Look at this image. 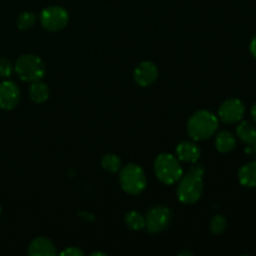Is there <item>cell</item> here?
<instances>
[{
  "label": "cell",
  "instance_id": "cell-1",
  "mask_svg": "<svg viewBox=\"0 0 256 256\" xmlns=\"http://www.w3.org/2000/svg\"><path fill=\"white\" fill-rule=\"evenodd\" d=\"M204 166L199 162H192L189 172L182 174L180 180L178 182L176 195L180 202L185 205H192L199 202L204 192Z\"/></svg>",
  "mask_w": 256,
  "mask_h": 256
},
{
  "label": "cell",
  "instance_id": "cell-2",
  "mask_svg": "<svg viewBox=\"0 0 256 256\" xmlns=\"http://www.w3.org/2000/svg\"><path fill=\"white\" fill-rule=\"evenodd\" d=\"M219 128V119L209 110H199L188 122V134L194 142H202L212 138Z\"/></svg>",
  "mask_w": 256,
  "mask_h": 256
},
{
  "label": "cell",
  "instance_id": "cell-3",
  "mask_svg": "<svg viewBox=\"0 0 256 256\" xmlns=\"http://www.w3.org/2000/svg\"><path fill=\"white\" fill-rule=\"evenodd\" d=\"M154 172L159 182L165 185L176 184L184 174L179 159L172 154L158 155L154 162Z\"/></svg>",
  "mask_w": 256,
  "mask_h": 256
},
{
  "label": "cell",
  "instance_id": "cell-4",
  "mask_svg": "<svg viewBox=\"0 0 256 256\" xmlns=\"http://www.w3.org/2000/svg\"><path fill=\"white\" fill-rule=\"evenodd\" d=\"M14 72L22 82H39L45 76L46 68L42 58L34 54H24L16 60Z\"/></svg>",
  "mask_w": 256,
  "mask_h": 256
},
{
  "label": "cell",
  "instance_id": "cell-5",
  "mask_svg": "<svg viewBox=\"0 0 256 256\" xmlns=\"http://www.w3.org/2000/svg\"><path fill=\"white\" fill-rule=\"evenodd\" d=\"M119 182L120 186L126 194L139 195L146 188V175L138 164H128L120 169Z\"/></svg>",
  "mask_w": 256,
  "mask_h": 256
},
{
  "label": "cell",
  "instance_id": "cell-6",
  "mask_svg": "<svg viewBox=\"0 0 256 256\" xmlns=\"http://www.w3.org/2000/svg\"><path fill=\"white\" fill-rule=\"evenodd\" d=\"M69 22V12L59 5L45 8L40 14V24L48 32H60Z\"/></svg>",
  "mask_w": 256,
  "mask_h": 256
},
{
  "label": "cell",
  "instance_id": "cell-7",
  "mask_svg": "<svg viewBox=\"0 0 256 256\" xmlns=\"http://www.w3.org/2000/svg\"><path fill=\"white\" fill-rule=\"evenodd\" d=\"M172 210L164 205L152 206L145 216V229L149 234H159L164 232L172 222Z\"/></svg>",
  "mask_w": 256,
  "mask_h": 256
},
{
  "label": "cell",
  "instance_id": "cell-8",
  "mask_svg": "<svg viewBox=\"0 0 256 256\" xmlns=\"http://www.w3.org/2000/svg\"><path fill=\"white\" fill-rule=\"evenodd\" d=\"M245 114V105L240 99H228L220 105L219 119L225 124H236L242 122Z\"/></svg>",
  "mask_w": 256,
  "mask_h": 256
},
{
  "label": "cell",
  "instance_id": "cell-9",
  "mask_svg": "<svg viewBox=\"0 0 256 256\" xmlns=\"http://www.w3.org/2000/svg\"><path fill=\"white\" fill-rule=\"evenodd\" d=\"M20 102V89L12 80L0 82V109L12 110Z\"/></svg>",
  "mask_w": 256,
  "mask_h": 256
},
{
  "label": "cell",
  "instance_id": "cell-10",
  "mask_svg": "<svg viewBox=\"0 0 256 256\" xmlns=\"http://www.w3.org/2000/svg\"><path fill=\"white\" fill-rule=\"evenodd\" d=\"M132 76L139 86L148 88L156 82L159 76V70L152 62H142L135 68Z\"/></svg>",
  "mask_w": 256,
  "mask_h": 256
},
{
  "label": "cell",
  "instance_id": "cell-11",
  "mask_svg": "<svg viewBox=\"0 0 256 256\" xmlns=\"http://www.w3.org/2000/svg\"><path fill=\"white\" fill-rule=\"evenodd\" d=\"M175 152H176V158L179 159V162H188V164L196 162L202 154L199 146L194 142H188V140L179 142L176 145Z\"/></svg>",
  "mask_w": 256,
  "mask_h": 256
},
{
  "label": "cell",
  "instance_id": "cell-12",
  "mask_svg": "<svg viewBox=\"0 0 256 256\" xmlns=\"http://www.w3.org/2000/svg\"><path fill=\"white\" fill-rule=\"evenodd\" d=\"M28 254L30 256H54L56 255V248L50 239L39 236L30 242Z\"/></svg>",
  "mask_w": 256,
  "mask_h": 256
},
{
  "label": "cell",
  "instance_id": "cell-13",
  "mask_svg": "<svg viewBox=\"0 0 256 256\" xmlns=\"http://www.w3.org/2000/svg\"><path fill=\"white\" fill-rule=\"evenodd\" d=\"M239 182L245 188H256V162H250L240 168Z\"/></svg>",
  "mask_w": 256,
  "mask_h": 256
},
{
  "label": "cell",
  "instance_id": "cell-14",
  "mask_svg": "<svg viewBox=\"0 0 256 256\" xmlns=\"http://www.w3.org/2000/svg\"><path fill=\"white\" fill-rule=\"evenodd\" d=\"M215 146H216L219 152L226 154V152H232L235 149V146H236V139H235V136L230 132L222 130L215 138Z\"/></svg>",
  "mask_w": 256,
  "mask_h": 256
},
{
  "label": "cell",
  "instance_id": "cell-15",
  "mask_svg": "<svg viewBox=\"0 0 256 256\" xmlns=\"http://www.w3.org/2000/svg\"><path fill=\"white\" fill-rule=\"evenodd\" d=\"M236 135L244 144L252 146L256 142V126L252 122H242L236 128Z\"/></svg>",
  "mask_w": 256,
  "mask_h": 256
},
{
  "label": "cell",
  "instance_id": "cell-16",
  "mask_svg": "<svg viewBox=\"0 0 256 256\" xmlns=\"http://www.w3.org/2000/svg\"><path fill=\"white\" fill-rule=\"evenodd\" d=\"M29 95H30V99H32V102H36V104H42V102H45L48 99H49V95H50L49 86H48L45 82H42V80H39V82H34L29 89Z\"/></svg>",
  "mask_w": 256,
  "mask_h": 256
},
{
  "label": "cell",
  "instance_id": "cell-17",
  "mask_svg": "<svg viewBox=\"0 0 256 256\" xmlns=\"http://www.w3.org/2000/svg\"><path fill=\"white\" fill-rule=\"evenodd\" d=\"M125 225L130 230L140 232V230L145 229V216H142L140 212L132 210V212H129L125 215Z\"/></svg>",
  "mask_w": 256,
  "mask_h": 256
},
{
  "label": "cell",
  "instance_id": "cell-18",
  "mask_svg": "<svg viewBox=\"0 0 256 256\" xmlns=\"http://www.w3.org/2000/svg\"><path fill=\"white\" fill-rule=\"evenodd\" d=\"M102 166L109 172H118L122 169V160L116 154H105L102 159Z\"/></svg>",
  "mask_w": 256,
  "mask_h": 256
},
{
  "label": "cell",
  "instance_id": "cell-19",
  "mask_svg": "<svg viewBox=\"0 0 256 256\" xmlns=\"http://www.w3.org/2000/svg\"><path fill=\"white\" fill-rule=\"evenodd\" d=\"M36 22V15L32 12H24L18 16L16 25L20 30H29Z\"/></svg>",
  "mask_w": 256,
  "mask_h": 256
},
{
  "label": "cell",
  "instance_id": "cell-20",
  "mask_svg": "<svg viewBox=\"0 0 256 256\" xmlns=\"http://www.w3.org/2000/svg\"><path fill=\"white\" fill-rule=\"evenodd\" d=\"M228 222L224 215H214V218L210 222V232L214 235H220L226 229Z\"/></svg>",
  "mask_w": 256,
  "mask_h": 256
},
{
  "label": "cell",
  "instance_id": "cell-21",
  "mask_svg": "<svg viewBox=\"0 0 256 256\" xmlns=\"http://www.w3.org/2000/svg\"><path fill=\"white\" fill-rule=\"evenodd\" d=\"M12 72H14V66L10 62V60H8L4 56H0V78L8 79V78L12 76Z\"/></svg>",
  "mask_w": 256,
  "mask_h": 256
},
{
  "label": "cell",
  "instance_id": "cell-22",
  "mask_svg": "<svg viewBox=\"0 0 256 256\" xmlns=\"http://www.w3.org/2000/svg\"><path fill=\"white\" fill-rule=\"evenodd\" d=\"M60 255L62 256H82L84 255V252H82L80 249H78V248L70 246V248H68V249L62 250V252H60Z\"/></svg>",
  "mask_w": 256,
  "mask_h": 256
},
{
  "label": "cell",
  "instance_id": "cell-23",
  "mask_svg": "<svg viewBox=\"0 0 256 256\" xmlns=\"http://www.w3.org/2000/svg\"><path fill=\"white\" fill-rule=\"evenodd\" d=\"M250 52H252V56L256 59V35L252 38V42H250Z\"/></svg>",
  "mask_w": 256,
  "mask_h": 256
},
{
  "label": "cell",
  "instance_id": "cell-24",
  "mask_svg": "<svg viewBox=\"0 0 256 256\" xmlns=\"http://www.w3.org/2000/svg\"><path fill=\"white\" fill-rule=\"evenodd\" d=\"M246 152H252V154H254L255 156H256V142H254V144L252 145V146L249 148V149H246Z\"/></svg>",
  "mask_w": 256,
  "mask_h": 256
},
{
  "label": "cell",
  "instance_id": "cell-25",
  "mask_svg": "<svg viewBox=\"0 0 256 256\" xmlns=\"http://www.w3.org/2000/svg\"><path fill=\"white\" fill-rule=\"evenodd\" d=\"M252 120L256 122V102L252 108Z\"/></svg>",
  "mask_w": 256,
  "mask_h": 256
},
{
  "label": "cell",
  "instance_id": "cell-26",
  "mask_svg": "<svg viewBox=\"0 0 256 256\" xmlns=\"http://www.w3.org/2000/svg\"><path fill=\"white\" fill-rule=\"evenodd\" d=\"M0 214H2V206H0Z\"/></svg>",
  "mask_w": 256,
  "mask_h": 256
}]
</instances>
